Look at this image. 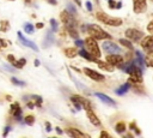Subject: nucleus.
<instances>
[{
    "mask_svg": "<svg viewBox=\"0 0 153 138\" xmlns=\"http://www.w3.org/2000/svg\"><path fill=\"white\" fill-rule=\"evenodd\" d=\"M94 95H96L102 102H104V103H106V104H109V106H112V107L116 106V102H115L112 98H110L109 96H106V95H104V94H102V92H96Z\"/></svg>",
    "mask_w": 153,
    "mask_h": 138,
    "instance_id": "nucleus-13",
    "label": "nucleus"
},
{
    "mask_svg": "<svg viewBox=\"0 0 153 138\" xmlns=\"http://www.w3.org/2000/svg\"><path fill=\"white\" fill-rule=\"evenodd\" d=\"M84 73H85L86 76H88L91 79L96 80V82H103V80L105 79V77H104L103 74H100V73H98L97 71H94V70H92V68H88V67H85V68H84Z\"/></svg>",
    "mask_w": 153,
    "mask_h": 138,
    "instance_id": "nucleus-7",
    "label": "nucleus"
},
{
    "mask_svg": "<svg viewBox=\"0 0 153 138\" xmlns=\"http://www.w3.org/2000/svg\"><path fill=\"white\" fill-rule=\"evenodd\" d=\"M56 133L57 134H62V131L60 130V127H56Z\"/></svg>",
    "mask_w": 153,
    "mask_h": 138,
    "instance_id": "nucleus-50",
    "label": "nucleus"
},
{
    "mask_svg": "<svg viewBox=\"0 0 153 138\" xmlns=\"http://www.w3.org/2000/svg\"><path fill=\"white\" fill-rule=\"evenodd\" d=\"M135 55H136V59H135V62L141 67V68H143L145 66H146V61H145V59H143V56H142V54H141V52H139V50H135Z\"/></svg>",
    "mask_w": 153,
    "mask_h": 138,
    "instance_id": "nucleus-19",
    "label": "nucleus"
},
{
    "mask_svg": "<svg viewBox=\"0 0 153 138\" xmlns=\"http://www.w3.org/2000/svg\"><path fill=\"white\" fill-rule=\"evenodd\" d=\"M24 121H25V124L26 125H33V122H35V116L33 115H27V116H25V119H24Z\"/></svg>",
    "mask_w": 153,
    "mask_h": 138,
    "instance_id": "nucleus-28",
    "label": "nucleus"
},
{
    "mask_svg": "<svg viewBox=\"0 0 153 138\" xmlns=\"http://www.w3.org/2000/svg\"><path fill=\"white\" fill-rule=\"evenodd\" d=\"M145 61H146V66L153 67V49H151V50L147 52V55H146Z\"/></svg>",
    "mask_w": 153,
    "mask_h": 138,
    "instance_id": "nucleus-21",
    "label": "nucleus"
},
{
    "mask_svg": "<svg viewBox=\"0 0 153 138\" xmlns=\"http://www.w3.org/2000/svg\"><path fill=\"white\" fill-rule=\"evenodd\" d=\"M74 43H75V46H76V47H82V46H84V43H85V41H81V40L76 38Z\"/></svg>",
    "mask_w": 153,
    "mask_h": 138,
    "instance_id": "nucleus-34",
    "label": "nucleus"
},
{
    "mask_svg": "<svg viewBox=\"0 0 153 138\" xmlns=\"http://www.w3.org/2000/svg\"><path fill=\"white\" fill-rule=\"evenodd\" d=\"M126 37L130 41H134V42H139L143 38V32L137 30V29H134V28H130V29H127L126 30Z\"/></svg>",
    "mask_w": 153,
    "mask_h": 138,
    "instance_id": "nucleus-4",
    "label": "nucleus"
},
{
    "mask_svg": "<svg viewBox=\"0 0 153 138\" xmlns=\"http://www.w3.org/2000/svg\"><path fill=\"white\" fill-rule=\"evenodd\" d=\"M103 49H104L106 53H109V54H117V53L121 52V48H120L116 43H114V42H111V41H105V42H103Z\"/></svg>",
    "mask_w": 153,
    "mask_h": 138,
    "instance_id": "nucleus-6",
    "label": "nucleus"
},
{
    "mask_svg": "<svg viewBox=\"0 0 153 138\" xmlns=\"http://www.w3.org/2000/svg\"><path fill=\"white\" fill-rule=\"evenodd\" d=\"M106 61L112 64L114 66H120L123 62V58L117 53V54H109L106 56Z\"/></svg>",
    "mask_w": 153,
    "mask_h": 138,
    "instance_id": "nucleus-11",
    "label": "nucleus"
},
{
    "mask_svg": "<svg viewBox=\"0 0 153 138\" xmlns=\"http://www.w3.org/2000/svg\"><path fill=\"white\" fill-rule=\"evenodd\" d=\"M29 108H33V103L32 102H27V104H26Z\"/></svg>",
    "mask_w": 153,
    "mask_h": 138,
    "instance_id": "nucleus-49",
    "label": "nucleus"
},
{
    "mask_svg": "<svg viewBox=\"0 0 153 138\" xmlns=\"http://www.w3.org/2000/svg\"><path fill=\"white\" fill-rule=\"evenodd\" d=\"M86 113H87V118L90 119V121H91L92 125H94V126H100V121H99L98 116L92 112V109L86 110Z\"/></svg>",
    "mask_w": 153,
    "mask_h": 138,
    "instance_id": "nucleus-16",
    "label": "nucleus"
},
{
    "mask_svg": "<svg viewBox=\"0 0 153 138\" xmlns=\"http://www.w3.org/2000/svg\"><path fill=\"white\" fill-rule=\"evenodd\" d=\"M71 100H76V101H79V102L81 103V106L84 107V109H85V110L92 109L90 101H88V100H86V98H84V97H81L80 95H73V96L71 97Z\"/></svg>",
    "mask_w": 153,
    "mask_h": 138,
    "instance_id": "nucleus-12",
    "label": "nucleus"
},
{
    "mask_svg": "<svg viewBox=\"0 0 153 138\" xmlns=\"http://www.w3.org/2000/svg\"><path fill=\"white\" fill-rule=\"evenodd\" d=\"M86 8H87V11H92V4H91V1H86Z\"/></svg>",
    "mask_w": 153,
    "mask_h": 138,
    "instance_id": "nucleus-42",
    "label": "nucleus"
},
{
    "mask_svg": "<svg viewBox=\"0 0 153 138\" xmlns=\"http://www.w3.org/2000/svg\"><path fill=\"white\" fill-rule=\"evenodd\" d=\"M11 82L14 84V85H20V86H25V83L24 82H20V80H18L17 78H11Z\"/></svg>",
    "mask_w": 153,
    "mask_h": 138,
    "instance_id": "nucleus-33",
    "label": "nucleus"
},
{
    "mask_svg": "<svg viewBox=\"0 0 153 138\" xmlns=\"http://www.w3.org/2000/svg\"><path fill=\"white\" fill-rule=\"evenodd\" d=\"M53 42H54V35H53V32H51V31H48V32H47V35H45V37H44L43 47H44V48L50 47V46L53 44Z\"/></svg>",
    "mask_w": 153,
    "mask_h": 138,
    "instance_id": "nucleus-18",
    "label": "nucleus"
},
{
    "mask_svg": "<svg viewBox=\"0 0 153 138\" xmlns=\"http://www.w3.org/2000/svg\"><path fill=\"white\" fill-rule=\"evenodd\" d=\"M96 17L99 22L106 24V25H110V26H120L122 25L123 20L121 18H117V17H111L104 12H97L96 13Z\"/></svg>",
    "mask_w": 153,
    "mask_h": 138,
    "instance_id": "nucleus-1",
    "label": "nucleus"
},
{
    "mask_svg": "<svg viewBox=\"0 0 153 138\" xmlns=\"http://www.w3.org/2000/svg\"><path fill=\"white\" fill-rule=\"evenodd\" d=\"M7 46H8V42L4 38H0V48L1 47H7Z\"/></svg>",
    "mask_w": 153,
    "mask_h": 138,
    "instance_id": "nucleus-35",
    "label": "nucleus"
},
{
    "mask_svg": "<svg viewBox=\"0 0 153 138\" xmlns=\"http://www.w3.org/2000/svg\"><path fill=\"white\" fill-rule=\"evenodd\" d=\"M152 1H153V0H152Z\"/></svg>",
    "mask_w": 153,
    "mask_h": 138,
    "instance_id": "nucleus-52",
    "label": "nucleus"
},
{
    "mask_svg": "<svg viewBox=\"0 0 153 138\" xmlns=\"http://www.w3.org/2000/svg\"><path fill=\"white\" fill-rule=\"evenodd\" d=\"M49 4H51V5H56V0H47Z\"/></svg>",
    "mask_w": 153,
    "mask_h": 138,
    "instance_id": "nucleus-48",
    "label": "nucleus"
},
{
    "mask_svg": "<svg viewBox=\"0 0 153 138\" xmlns=\"http://www.w3.org/2000/svg\"><path fill=\"white\" fill-rule=\"evenodd\" d=\"M10 130H11V127H10V126H6V127H5V131H4V136H5V137L7 136V133H8V131H10Z\"/></svg>",
    "mask_w": 153,
    "mask_h": 138,
    "instance_id": "nucleus-43",
    "label": "nucleus"
},
{
    "mask_svg": "<svg viewBox=\"0 0 153 138\" xmlns=\"http://www.w3.org/2000/svg\"><path fill=\"white\" fill-rule=\"evenodd\" d=\"M100 137H110V134H109L108 132L103 131V132H100Z\"/></svg>",
    "mask_w": 153,
    "mask_h": 138,
    "instance_id": "nucleus-44",
    "label": "nucleus"
},
{
    "mask_svg": "<svg viewBox=\"0 0 153 138\" xmlns=\"http://www.w3.org/2000/svg\"><path fill=\"white\" fill-rule=\"evenodd\" d=\"M65 54H66L67 58H74V56H76V54H79V53H78L76 48H66V49H65Z\"/></svg>",
    "mask_w": 153,
    "mask_h": 138,
    "instance_id": "nucleus-22",
    "label": "nucleus"
},
{
    "mask_svg": "<svg viewBox=\"0 0 153 138\" xmlns=\"http://www.w3.org/2000/svg\"><path fill=\"white\" fill-rule=\"evenodd\" d=\"M116 4L117 2H115L114 0H109V7L110 8H116Z\"/></svg>",
    "mask_w": 153,
    "mask_h": 138,
    "instance_id": "nucleus-40",
    "label": "nucleus"
},
{
    "mask_svg": "<svg viewBox=\"0 0 153 138\" xmlns=\"http://www.w3.org/2000/svg\"><path fill=\"white\" fill-rule=\"evenodd\" d=\"M50 25H51V29H53V31H54V32H55V31H57L59 25H57V22H56L54 18H51V19H50Z\"/></svg>",
    "mask_w": 153,
    "mask_h": 138,
    "instance_id": "nucleus-31",
    "label": "nucleus"
},
{
    "mask_svg": "<svg viewBox=\"0 0 153 138\" xmlns=\"http://www.w3.org/2000/svg\"><path fill=\"white\" fill-rule=\"evenodd\" d=\"M8 29H10V23L7 20H2L0 23V31L1 32H6Z\"/></svg>",
    "mask_w": 153,
    "mask_h": 138,
    "instance_id": "nucleus-26",
    "label": "nucleus"
},
{
    "mask_svg": "<svg viewBox=\"0 0 153 138\" xmlns=\"http://www.w3.org/2000/svg\"><path fill=\"white\" fill-rule=\"evenodd\" d=\"M12 114H13V116H14L17 120H22V109H20V107L17 108Z\"/></svg>",
    "mask_w": 153,
    "mask_h": 138,
    "instance_id": "nucleus-29",
    "label": "nucleus"
},
{
    "mask_svg": "<svg viewBox=\"0 0 153 138\" xmlns=\"http://www.w3.org/2000/svg\"><path fill=\"white\" fill-rule=\"evenodd\" d=\"M24 30H25V32H27V34H32L33 32V25L32 24H25L24 25Z\"/></svg>",
    "mask_w": 153,
    "mask_h": 138,
    "instance_id": "nucleus-30",
    "label": "nucleus"
},
{
    "mask_svg": "<svg viewBox=\"0 0 153 138\" xmlns=\"http://www.w3.org/2000/svg\"><path fill=\"white\" fill-rule=\"evenodd\" d=\"M85 44H86V48L87 50L96 58H100V50H99V47H98V43L96 42V38L94 37H87L85 40Z\"/></svg>",
    "mask_w": 153,
    "mask_h": 138,
    "instance_id": "nucleus-3",
    "label": "nucleus"
},
{
    "mask_svg": "<svg viewBox=\"0 0 153 138\" xmlns=\"http://www.w3.org/2000/svg\"><path fill=\"white\" fill-rule=\"evenodd\" d=\"M78 53H79V55H80V56H82L84 59H86V60H88V61H91V62H97V61H98V58L93 56L88 50L86 52L85 49H80Z\"/></svg>",
    "mask_w": 153,
    "mask_h": 138,
    "instance_id": "nucleus-15",
    "label": "nucleus"
},
{
    "mask_svg": "<svg viewBox=\"0 0 153 138\" xmlns=\"http://www.w3.org/2000/svg\"><path fill=\"white\" fill-rule=\"evenodd\" d=\"M97 64H98L99 68H102L104 71H108V72H112L114 71V65L110 64V62H108V61H100V60H98Z\"/></svg>",
    "mask_w": 153,
    "mask_h": 138,
    "instance_id": "nucleus-17",
    "label": "nucleus"
},
{
    "mask_svg": "<svg viewBox=\"0 0 153 138\" xmlns=\"http://www.w3.org/2000/svg\"><path fill=\"white\" fill-rule=\"evenodd\" d=\"M133 88L135 89V91H136V92H142V94L145 92V91H143V89H142L141 86H137V85H136V83H135V85H134Z\"/></svg>",
    "mask_w": 153,
    "mask_h": 138,
    "instance_id": "nucleus-36",
    "label": "nucleus"
},
{
    "mask_svg": "<svg viewBox=\"0 0 153 138\" xmlns=\"http://www.w3.org/2000/svg\"><path fill=\"white\" fill-rule=\"evenodd\" d=\"M25 64H26V60H25L24 58H22V59H19V60H16V62H13L12 65H13L16 68H22Z\"/></svg>",
    "mask_w": 153,
    "mask_h": 138,
    "instance_id": "nucleus-25",
    "label": "nucleus"
},
{
    "mask_svg": "<svg viewBox=\"0 0 153 138\" xmlns=\"http://www.w3.org/2000/svg\"><path fill=\"white\" fill-rule=\"evenodd\" d=\"M67 30H68L69 35H71L73 38H75V40L79 38V35H78V31L75 30V28H73V26H72V28H67Z\"/></svg>",
    "mask_w": 153,
    "mask_h": 138,
    "instance_id": "nucleus-27",
    "label": "nucleus"
},
{
    "mask_svg": "<svg viewBox=\"0 0 153 138\" xmlns=\"http://www.w3.org/2000/svg\"><path fill=\"white\" fill-rule=\"evenodd\" d=\"M146 0H133V10L135 13H142L146 11Z\"/></svg>",
    "mask_w": 153,
    "mask_h": 138,
    "instance_id": "nucleus-9",
    "label": "nucleus"
},
{
    "mask_svg": "<svg viewBox=\"0 0 153 138\" xmlns=\"http://www.w3.org/2000/svg\"><path fill=\"white\" fill-rule=\"evenodd\" d=\"M129 127H130V130H134V131H135V128H136V126H135V122H131V124L129 125Z\"/></svg>",
    "mask_w": 153,
    "mask_h": 138,
    "instance_id": "nucleus-46",
    "label": "nucleus"
},
{
    "mask_svg": "<svg viewBox=\"0 0 153 138\" xmlns=\"http://www.w3.org/2000/svg\"><path fill=\"white\" fill-rule=\"evenodd\" d=\"M17 35H18V38L20 40L22 44H24L25 47L31 48V49H32V50H35V52H37V50H38V47L36 46V43H35V42H32V41H30V40H27V38H25L20 31H18V32H17Z\"/></svg>",
    "mask_w": 153,
    "mask_h": 138,
    "instance_id": "nucleus-10",
    "label": "nucleus"
},
{
    "mask_svg": "<svg viewBox=\"0 0 153 138\" xmlns=\"http://www.w3.org/2000/svg\"><path fill=\"white\" fill-rule=\"evenodd\" d=\"M140 46H141L142 49L146 50V52L153 49V35H148V36L143 37V38L140 41Z\"/></svg>",
    "mask_w": 153,
    "mask_h": 138,
    "instance_id": "nucleus-8",
    "label": "nucleus"
},
{
    "mask_svg": "<svg viewBox=\"0 0 153 138\" xmlns=\"http://www.w3.org/2000/svg\"><path fill=\"white\" fill-rule=\"evenodd\" d=\"M147 30H148L149 32H153V20H152L151 23H148V25H147Z\"/></svg>",
    "mask_w": 153,
    "mask_h": 138,
    "instance_id": "nucleus-41",
    "label": "nucleus"
},
{
    "mask_svg": "<svg viewBox=\"0 0 153 138\" xmlns=\"http://www.w3.org/2000/svg\"><path fill=\"white\" fill-rule=\"evenodd\" d=\"M45 131L47 132H50L51 131V125H50L49 121H45Z\"/></svg>",
    "mask_w": 153,
    "mask_h": 138,
    "instance_id": "nucleus-39",
    "label": "nucleus"
},
{
    "mask_svg": "<svg viewBox=\"0 0 153 138\" xmlns=\"http://www.w3.org/2000/svg\"><path fill=\"white\" fill-rule=\"evenodd\" d=\"M43 26H44L43 23H37V24H36V28H37V29H42Z\"/></svg>",
    "mask_w": 153,
    "mask_h": 138,
    "instance_id": "nucleus-45",
    "label": "nucleus"
},
{
    "mask_svg": "<svg viewBox=\"0 0 153 138\" xmlns=\"http://www.w3.org/2000/svg\"><path fill=\"white\" fill-rule=\"evenodd\" d=\"M66 132H67V134L68 136H71V137H74V138H87V136L85 134V133H82V132H80L79 130H76V128H73V127H71V128H67L66 130Z\"/></svg>",
    "mask_w": 153,
    "mask_h": 138,
    "instance_id": "nucleus-14",
    "label": "nucleus"
},
{
    "mask_svg": "<svg viewBox=\"0 0 153 138\" xmlns=\"http://www.w3.org/2000/svg\"><path fill=\"white\" fill-rule=\"evenodd\" d=\"M67 11H68V12H71L73 16L76 13V10H75V7H74L72 4H67Z\"/></svg>",
    "mask_w": 153,
    "mask_h": 138,
    "instance_id": "nucleus-32",
    "label": "nucleus"
},
{
    "mask_svg": "<svg viewBox=\"0 0 153 138\" xmlns=\"http://www.w3.org/2000/svg\"><path fill=\"white\" fill-rule=\"evenodd\" d=\"M7 60L11 62V64H13V62H16V59H14V56L12 55V54H8L7 55Z\"/></svg>",
    "mask_w": 153,
    "mask_h": 138,
    "instance_id": "nucleus-37",
    "label": "nucleus"
},
{
    "mask_svg": "<svg viewBox=\"0 0 153 138\" xmlns=\"http://www.w3.org/2000/svg\"><path fill=\"white\" fill-rule=\"evenodd\" d=\"M130 40H128V38H120V43L122 44V46H124L126 48H128V49H130V50H133L134 49V47H133V44H131V42H129Z\"/></svg>",
    "mask_w": 153,
    "mask_h": 138,
    "instance_id": "nucleus-23",
    "label": "nucleus"
},
{
    "mask_svg": "<svg viewBox=\"0 0 153 138\" xmlns=\"http://www.w3.org/2000/svg\"><path fill=\"white\" fill-rule=\"evenodd\" d=\"M115 131L117 132V133H123L124 131H126V124L124 122H118V124H116V126H115Z\"/></svg>",
    "mask_w": 153,
    "mask_h": 138,
    "instance_id": "nucleus-24",
    "label": "nucleus"
},
{
    "mask_svg": "<svg viewBox=\"0 0 153 138\" xmlns=\"http://www.w3.org/2000/svg\"><path fill=\"white\" fill-rule=\"evenodd\" d=\"M122 7V2L121 1H118L117 4H116V8H121Z\"/></svg>",
    "mask_w": 153,
    "mask_h": 138,
    "instance_id": "nucleus-47",
    "label": "nucleus"
},
{
    "mask_svg": "<svg viewBox=\"0 0 153 138\" xmlns=\"http://www.w3.org/2000/svg\"><path fill=\"white\" fill-rule=\"evenodd\" d=\"M60 18H61V20L65 23L66 28H72V26L75 28L76 22H75L74 17H73V14H72L71 12H68V11H62L61 14H60Z\"/></svg>",
    "mask_w": 153,
    "mask_h": 138,
    "instance_id": "nucleus-5",
    "label": "nucleus"
},
{
    "mask_svg": "<svg viewBox=\"0 0 153 138\" xmlns=\"http://www.w3.org/2000/svg\"><path fill=\"white\" fill-rule=\"evenodd\" d=\"M129 88H130V82L124 83L123 85H121V86H120L117 90H115V92H116L117 95H120V96H121V95H124V94H126V92L129 90Z\"/></svg>",
    "mask_w": 153,
    "mask_h": 138,
    "instance_id": "nucleus-20",
    "label": "nucleus"
},
{
    "mask_svg": "<svg viewBox=\"0 0 153 138\" xmlns=\"http://www.w3.org/2000/svg\"><path fill=\"white\" fill-rule=\"evenodd\" d=\"M87 31L90 32V35L92 37H94L96 40H108V38H111V36L104 31L99 25L97 24H91L87 26Z\"/></svg>",
    "mask_w": 153,
    "mask_h": 138,
    "instance_id": "nucleus-2",
    "label": "nucleus"
},
{
    "mask_svg": "<svg viewBox=\"0 0 153 138\" xmlns=\"http://www.w3.org/2000/svg\"><path fill=\"white\" fill-rule=\"evenodd\" d=\"M19 107H20L19 103H13V104H11V112L13 113V112H14L17 108H19Z\"/></svg>",
    "mask_w": 153,
    "mask_h": 138,
    "instance_id": "nucleus-38",
    "label": "nucleus"
},
{
    "mask_svg": "<svg viewBox=\"0 0 153 138\" xmlns=\"http://www.w3.org/2000/svg\"><path fill=\"white\" fill-rule=\"evenodd\" d=\"M39 64H41V62H39V60H38V59H36V60H35V66H39Z\"/></svg>",
    "mask_w": 153,
    "mask_h": 138,
    "instance_id": "nucleus-51",
    "label": "nucleus"
}]
</instances>
